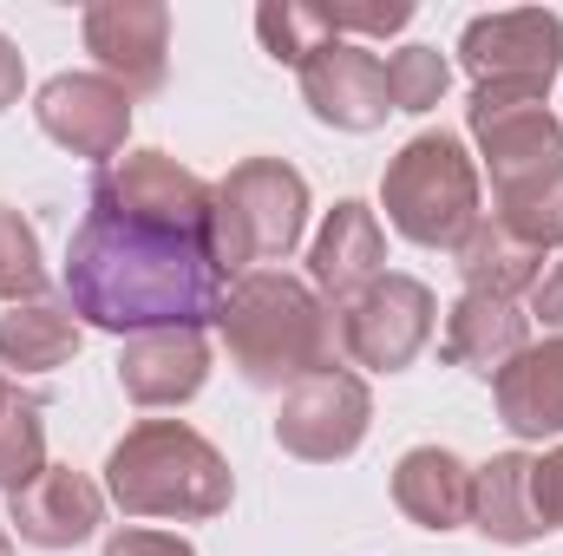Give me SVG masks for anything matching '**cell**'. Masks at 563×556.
Listing matches in <instances>:
<instances>
[{
    "label": "cell",
    "instance_id": "1",
    "mask_svg": "<svg viewBox=\"0 0 563 556\" xmlns=\"http://www.w3.org/2000/svg\"><path fill=\"white\" fill-rule=\"evenodd\" d=\"M230 276L197 236L144 230L99 203L66 249V308L106 334H157V327H203L223 314Z\"/></svg>",
    "mask_w": 563,
    "mask_h": 556
},
{
    "label": "cell",
    "instance_id": "2",
    "mask_svg": "<svg viewBox=\"0 0 563 556\" xmlns=\"http://www.w3.org/2000/svg\"><path fill=\"white\" fill-rule=\"evenodd\" d=\"M217 327L250 387H301L314 374H334V354H341V314L288 269L236 276Z\"/></svg>",
    "mask_w": 563,
    "mask_h": 556
},
{
    "label": "cell",
    "instance_id": "3",
    "mask_svg": "<svg viewBox=\"0 0 563 556\" xmlns=\"http://www.w3.org/2000/svg\"><path fill=\"white\" fill-rule=\"evenodd\" d=\"M106 491L125 518H177V524H203L217 511H230V465L223 452L190 432L184 419H144L132 425L112 458H106Z\"/></svg>",
    "mask_w": 563,
    "mask_h": 556
},
{
    "label": "cell",
    "instance_id": "4",
    "mask_svg": "<svg viewBox=\"0 0 563 556\" xmlns=\"http://www.w3.org/2000/svg\"><path fill=\"white\" fill-rule=\"evenodd\" d=\"M387 223L420 249H459L478 230V170L452 132H420L380 177Z\"/></svg>",
    "mask_w": 563,
    "mask_h": 556
},
{
    "label": "cell",
    "instance_id": "5",
    "mask_svg": "<svg viewBox=\"0 0 563 556\" xmlns=\"http://www.w3.org/2000/svg\"><path fill=\"white\" fill-rule=\"evenodd\" d=\"M308 230V184L282 157H250L217 184V216H210V256L223 276L250 263H276Z\"/></svg>",
    "mask_w": 563,
    "mask_h": 556
},
{
    "label": "cell",
    "instance_id": "6",
    "mask_svg": "<svg viewBox=\"0 0 563 556\" xmlns=\"http://www.w3.org/2000/svg\"><path fill=\"white\" fill-rule=\"evenodd\" d=\"M472 138L485 151L492 197L525 203L563 177V125L544 99H511V92H472Z\"/></svg>",
    "mask_w": 563,
    "mask_h": 556
},
{
    "label": "cell",
    "instance_id": "7",
    "mask_svg": "<svg viewBox=\"0 0 563 556\" xmlns=\"http://www.w3.org/2000/svg\"><path fill=\"white\" fill-rule=\"evenodd\" d=\"M459 66L472 73V92H511L544 99L563 66V20L544 7H505L478 13L459 33Z\"/></svg>",
    "mask_w": 563,
    "mask_h": 556
},
{
    "label": "cell",
    "instance_id": "8",
    "mask_svg": "<svg viewBox=\"0 0 563 556\" xmlns=\"http://www.w3.org/2000/svg\"><path fill=\"white\" fill-rule=\"evenodd\" d=\"M86 203H99V210H112L125 223H144V230H170V236L210 243L217 184H203L197 170H184L164 151H132V157H112L92 177V197Z\"/></svg>",
    "mask_w": 563,
    "mask_h": 556
},
{
    "label": "cell",
    "instance_id": "9",
    "mask_svg": "<svg viewBox=\"0 0 563 556\" xmlns=\"http://www.w3.org/2000/svg\"><path fill=\"white\" fill-rule=\"evenodd\" d=\"M432 288L413 276H380L374 288H361L341 308V347L374 367V374H400L420 360V347L432 341Z\"/></svg>",
    "mask_w": 563,
    "mask_h": 556
},
{
    "label": "cell",
    "instance_id": "10",
    "mask_svg": "<svg viewBox=\"0 0 563 556\" xmlns=\"http://www.w3.org/2000/svg\"><path fill=\"white\" fill-rule=\"evenodd\" d=\"M367 425H374L367 380L334 367V374H314V380L288 387V400L276 413V445L295 452V458H308V465H334V458L361 452Z\"/></svg>",
    "mask_w": 563,
    "mask_h": 556
},
{
    "label": "cell",
    "instance_id": "11",
    "mask_svg": "<svg viewBox=\"0 0 563 556\" xmlns=\"http://www.w3.org/2000/svg\"><path fill=\"white\" fill-rule=\"evenodd\" d=\"M33 119H40L46 138L66 144L73 157L112 164L125 151V132H132V92L112 86L106 73H59V79L40 86Z\"/></svg>",
    "mask_w": 563,
    "mask_h": 556
},
{
    "label": "cell",
    "instance_id": "12",
    "mask_svg": "<svg viewBox=\"0 0 563 556\" xmlns=\"http://www.w3.org/2000/svg\"><path fill=\"white\" fill-rule=\"evenodd\" d=\"M86 53L106 66L112 86L157 92L170 66V7L157 0H99L86 7Z\"/></svg>",
    "mask_w": 563,
    "mask_h": 556
},
{
    "label": "cell",
    "instance_id": "13",
    "mask_svg": "<svg viewBox=\"0 0 563 556\" xmlns=\"http://www.w3.org/2000/svg\"><path fill=\"white\" fill-rule=\"evenodd\" d=\"M301 99L321 125L334 132H374L387 125L394 112V92H387V59H374L367 46L354 40H328L308 66H301Z\"/></svg>",
    "mask_w": 563,
    "mask_h": 556
},
{
    "label": "cell",
    "instance_id": "14",
    "mask_svg": "<svg viewBox=\"0 0 563 556\" xmlns=\"http://www.w3.org/2000/svg\"><path fill=\"white\" fill-rule=\"evenodd\" d=\"M210 380V341L203 327H157V334H132L119 354V387L139 407H184L197 400Z\"/></svg>",
    "mask_w": 563,
    "mask_h": 556
},
{
    "label": "cell",
    "instance_id": "15",
    "mask_svg": "<svg viewBox=\"0 0 563 556\" xmlns=\"http://www.w3.org/2000/svg\"><path fill=\"white\" fill-rule=\"evenodd\" d=\"M99 518H106V498L73 465H46L26 491H13V531L33 551H73L99 531Z\"/></svg>",
    "mask_w": 563,
    "mask_h": 556
},
{
    "label": "cell",
    "instance_id": "16",
    "mask_svg": "<svg viewBox=\"0 0 563 556\" xmlns=\"http://www.w3.org/2000/svg\"><path fill=\"white\" fill-rule=\"evenodd\" d=\"M380 269H387V236H380L374 210H367V203H334L328 223H321V236H314V249H308L314 288H328V294L347 308L361 288L380 281Z\"/></svg>",
    "mask_w": 563,
    "mask_h": 556
},
{
    "label": "cell",
    "instance_id": "17",
    "mask_svg": "<svg viewBox=\"0 0 563 556\" xmlns=\"http://www.w3.org/2000/svg\"><path fill=\"white\" fill-rule=\"evenodd\" d=\"M394 504L420 531H459L472 524V465L445 445H413L394 465Z\"/></svg>",
    "mask_w": 563,
    "mask_h": 556
},
{
    "label": "cell",
    "instance_id": "18",
    "mask_svg": "<svg viewBox=\"0 0 563 556\" xmlns=\"http://www.w3.org/2000/svg\"><path fill=\"white\" fill-rule=\"evenodd\" d=\"M472 524L492 544H538L544 511H538V458L498 452L492 465L472 471Z\"/></svg>",
    "mask_w": 563,
    "mask_h": 556
},
{
    "label": "cell",
    "instance_id": "19",
    "mask_svg": "<svg viewBox=\"0 0 563 556\" xmlns=\"http://www.w3.org/2000/svg\"><path fill=\"white\" fill-rule=\"evenodd\" d=\"M525 347H531V334H525L518 301H498V294H459V308L445 314V360L465 367V374L498 380Z\"/></svg>",
    "mask_w": 563,
    "mask_h": 556
},
{
    "label": "cell",
    "instance_id": "20",
    "mask_svg": "<svg viewBox=\"0 0 563 556\" xmlns=\"http://www.w3.org/2000/svg\"><path fill=\"white\" fill-rule=\"evenodd\" d=\"M492 387H498V419L518 438H558L563 432V334L525 347Z\"/></svg>",
    "mask_w": 563,
    "mask_h": 556
},
{
    "label": "cell",
    "instance_id": "21",
    "mask_svg": "<svg viewBox=\"0 0 563 556\" xmlns=\"http://www.w3.org/2000/svg\"><path fill=\"white\" fill-rule=\"evenodd\" d=\"M452 256H459L465 294H498V301H511V294H525V288L544 281V249H531L525 236H511L498 216H492V223L478 216V230H472Z\"/></svg>",
    "mask_w": 563,
    "mask_h": 556
},
{
    "label": "cell",
    "instance_id": "22",
    "mask_svg": "<svg viewBox=\"0 0 563 556\" xmlns=\"http://www.w3.org/2000/svg\"><path fill=\"white\" fill-rule=\"evenodd\" d=\"M79 354V314L59 301H26L0 314V360L20 374H53Z\"/></svg>",
    "mask_w": 563,
    "mask_h": 556
},
{
    "label": "cell",
    "instance_id": "23",
    "mask_svg": "<svg viewBox=\"0 0 563 556\" xmlns=\"http://www.w3.org/2000/svg\"><path fill=\"white\" fill-rule=\"evenodd\" d=\"M256 33H263V46H269V59L282 66H308L334 33H328V20H321V7H308V0H269V7H256Z\"/></svg>",
    "mask_w": 563,
    "mask_h": 556
},
{
    "label": "cell",
    "instance_id": "24",
    "mask_svg": "<svg viewBox=\"0 0 563 556\" xmlns=\"http://www.w3.org/2000/svg\"><path fill=\"white\" fill-rule=\"evenodd\" d=\"M40 288H46L40 236H33V223L13 203H0V301L26 308V301H40Z\"/></svg>",
    "mask_w": 563,
    "mask_h": 556
},
{
    "label": "cell",
    "instance_id": "25",
    "mask_svg": "<svg viewBox=\"0 0 563 556\" xmlns=\"http://www.w3.org/2000/svg\"><path fill=\"white\" fill-rule=\"evenodd\" d=\"M46 471V425H40V400H20L13 413H0V491H26Z\"/></svg>",
    "mask_w": 563,
    "mask_h": 556
},
{
    "label": "cell",
    "instance_id": "26",
    "mask_svg": "<svg viewBox=\"0 0 563 556\" xmlns=\"http://www.w3.org/2000/svg\"><path fill=\"white\" fill-rule=\"evenodd\" d=\"M452 86V66L439 46H400L387 59V92H394V112H432Z\"/></svg>",
    "mask_w": 563,
    "mask_h": 556
},
{
    "label": "cell",
    "instance_id": "27",
    "mask_svg": "<svg viewBox=\"0 0 563 556\" xmlns=\"http://www.w3.org/2000/svg\"><path fill=\"white\" fill-rule=\"evenodd\" d=\"M498 223H505L511 236H525L531 249H558V243H563V177L551 184V190L525 197V203H505V210H498Z\"/></svg>",
    "mask_w": 563,
    "mask_h": 556
},
{
    "label": "cell",
    "instance_id": "28",
    "mask_svg": "<svg viewBox=\"0 0 563 556\" xmlns=\"http://www.w3.org/2000/svg\"><path fill=\"white\" fill-rule=\"evenodd\" d=\"M321 20H328L334 40H347V33H400L413 20V7L407 0H387V7H321Z\"/></svg>",
    "mask_w": 563,
    "mask_h": 556
},
{
    "label": "cell",
    "instance_id": "29",
    "mask_svg": "<svg viewBox=\"0 0 563 556\" xmlns=\"http://www.w3.org/2000/svg\"><path fill=\"white\" fill-rule=\"evenodd\" d=\"M106 556H197L184 537H170V531H119Z\"/></svg>",
    "mask_w": 563,
    "mask_h": 556
},
{
    "label": "cell",
    "instance_id": "30",
    "mask_svg": "<svg viewBox=\"0 0 563 556\" xmlns=\"http://www.w3.org/2000/svg\"><path fill=\"white\" fill-rule=\"evenodd\" d=\"M538 511H544V531H563V445L538 458Z\"/></svg>",
    "mask_w": 563,
    "mask_h": 556
},
{
    "label": "cell",
    "instance_id": "31",
    "mask_svg": "<svg viewBox=\"0 0 563 556\" xmlns=\"http://www.w3.org/2000/svg\"><path fill=\"white\" fill-rule=\"evenodd\" d=\"M531 314H538L544 327H558V334H563V263L538 281V288H531Z\"/></svg>",
    "mask_w": 563,
    "mask_h": 556
},
{
    "label": "cell",
    "instance_id": "32",
    "mask_svg": "<svg viewBox=\"0 0 563 556\" xmlns=\"http://www.w3.org/2000/svg\"><path fill=\"white\" fill-rule=\"evenodd\" d=\"M20 86H26V66H20V46L0 33V112L20 99Z\"/></svg>",
    "mask_w": 563,
    "mask_h": 556
},
{
    "label": "cell",
    "instance_id": "33",
    "mask_svg": "<svg viewBox=\"0 0 563 556\" xmlns=\"http://www.w3.org/2000/svg\"><path fill=\"white\" fill-rule=\"evenodd\" d=\"M20 400H26V393H20V387H13V380H7V374H0V413H13V407H20Z\"/></svg>",
    "mask_w": 563,
    "mask_h": 556
},
{
    "label": "cell",
    "instance_id": "34",
    "mask_svg": "<svg viewBox=\"0 0 563 556\" xmlns=\"http://www.w3.org/2000/svg\"><path fill=\"white\" fill-rule=\"evenodd\" d=\"M0 556H13V537H7V524H0Z\"/></svg>",
    "mask_w": 563,
    "mask_h": 556
}]
</instances>
